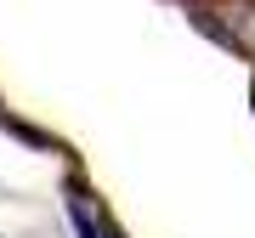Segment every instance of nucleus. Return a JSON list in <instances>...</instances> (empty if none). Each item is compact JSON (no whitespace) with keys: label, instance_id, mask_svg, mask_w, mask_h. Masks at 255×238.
Instances as JSON below:
<instances>
[{"label":"nucleus","instance_id":"obj_1","mask_svg":"<svg viewBox=\"0 0 255 238\" xmlns=\"http://www.w3.org/2000/svg\"><path fill=\"white\" fill-rule=\"evenodd\" d=\"M68 221H74V233H80V238H102V233H97V221L85 216L80 204H74V210H68Z\"/></svg>","mask_w":255,"mask_h":238},{"label":"nucleus","instance_id":"obj_2","mask_svg":"<svg viewBox=\"0 0 255 238\" xmlns=\"http://www.w3.org/2000/svg\"><path fill=\"white\" fill-rule=\"evenodd\" d=\"M250 97H255V91H250Z\"/></svg>","mask_w":255,"mask_h":238}]
</instances>
